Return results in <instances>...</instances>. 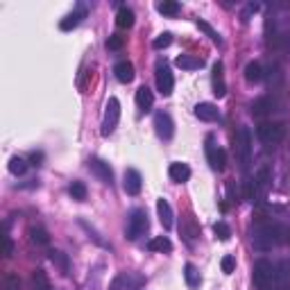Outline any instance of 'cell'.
<instances>
[{
  "mask_svg": "<svg viewBox=\"0 0 290 290\" xmlns=\"http://www.w3.org/2000/svg\"><path fill=\"white\" fill-rule=\"evenodd\" d=\"M30 238H32V242H36V245H48L50 242L48 231L41 229V227H32V229H30Z\"/></svg>",
  "mask_w": 290,
  "mask_h": 290,
  "instance_id": "obj_30",
  "label": "cell"
},
{
  "mask_svg": "<svg viewBox=\"0 0 290 290\" xmlns=\"http://www.w3.org/2000/svg\"><path fill=\"white\" fill-rule=\"evenodd\" d=\"M184 279H186L188 288H197L199 286V272H197V267H195L193 263H186V267H184Z\"/></svg>",
  "mask_w": 290,
  "mask_h": 290,
  "instance_id": "obj_27",
  "label": "cell"
},
{
  "mask_svg": "<svg viewBox=\"0 0 290 290\" xmlns=\"http://www.w3.org/2000/svg\"><path fill=\"white\" fill-rule=\"evenodd\" d=\"M120 120V102L118 98H109L107 109H104V120H102V136L114 134V129L118 127Z\"/></svg>",
  "mask_w": 290,
  "mask_h": 290,
  "instance_id": "obj_4",
  "label": "cell"
},
{
  "mask_svg": "<svg viewBox=\"0 0 290 290\" xmlns=\"http://www.w3.org/2000/svg\"><path fill=\"white\" fill-rule=\"evenodd\" d=\"M270 170L267 168H261V170L256 172V177H254V188H256V199L254 202H258L261 204L263 199H265V195H267V191H270Z\"/></svg>",
  "mask_w": 290,
  "mask_h": 290,
  "instance_id": "obj_9",
  "label": "cell"
},
{
  "mask_svg": "<svg viewBox=\"0 0 290 290\" xmlns=\"http://www.w3.org/2000/svg\"><path fill=\"white\" fill-rule=\"evenodd\" d=\"M147 229H150L147 211L145 209L131 211V215H129V220H127V240H136L139 236H143Z\"/></svg>",
  "mask_w": 290,
  "mask_h": 290,
  "instance_id": "obj_3",
  "label": "cell"
},
{
  "mask_svg": "<svg viewBox=\"0 0 290 290\" xmlns=\"http://www.w3.org/2000/svg\"><path fill=\"white\" fill-rule=\"evenodd\" d=\"M123 188L127 195H139L141 188H143V177H141L139 170H134V168H129V170H125V179H123Z\"/></svg>",
  "mask_w": 290,
  "mask_h": 290,
  "instance_id": "obj_10",
  "label": "cell"
},
{
  "mask_svg": "<svg viewBox=\"0 0 290 290\" xmlns=\"http://www.w3.org/2000/svg\"><path fill=\"white\" fill-rule=\"evenodd\" d=\"M32 290H50V279L43 270L32 272Z\"/></svg>",
  "mask_w": 290,
  "mask_h": 290,
  "instance_id": "obj_26",
  "label": "cell"
},
{
  "mask_svg": "<svg viewBox=\"0 0 290 290\" xmlns=\"http://www.w3.org/2000/svg\"><path fill=\"white\" fill-rule=\"evenodd\" d=\"M157 213H159V222L163 229H172V209L168 199H159L157 202Z\"/></svg>",
  "mask_w": 290,
  "mask_h": 290,
  "instance_id": "obj_17",
  "label": "cell"
},
{
  "mask_svg": "<svg viewBox=\"0 0 290 290\" xmlns=\"http://www.w3.org/2000/svg\"><path fill=\"white\" fill-rule=\"evenodd\" d=\"M172 43V34L170 32H163V34H159L154 41H152V46H154L157 50H161V48H168V46Z\"/></svg>",
  "mask_w": 290,
  "mask_h": 290,
  "instance_id": "obj_35",
  "label": "cell"
},
{
  "mask_svg": "<svg viewBox=\"0 0 290 290\" xmlns=\"http://www.w3.org/2000/svg\"><path fill=\"white\" fill-rule=\"evenodd\" d=\"M236 154L242 170H247L252 163V131L247 127H240L236 134Z\"/></svg>",
  "mask_w": 290,
  "mask_h": 290,
  "instance_id": "obj_2",
  "label": "cell"
},
{
  "mask_svg": "<svg viewBox=\"0 0 290 290\" xmlns=\"http://www.w3.org/2000/svg\"><path fill=\"white\" fill-rule=\"evenodd\" d=\"M157 88L161 91V96H170L172 88H175V77H172L170 68L163 64V61L157 64Z\"/></svg>",
  "mask_w": 290,
  "mask_h": 290,
  "instance_id": "obj_8",
  "label": "cell"
},
{
  "mask_svg": "<svg viewBox=\"0 0 290 290\" xmlns=\"http://www.w3.org/2000/svg\"><path fill=\"white\" fill-rule=\"evenodd\" d=\"M25 170H28V161L25 159H20V157H12L9 159V172L12 175L20 177V175H25Z\"/></svg>",
  "mask_w": 290,
  "mask_h": 290,
  "instance_id": "obj_29",
  "label": "cell"
},
{
  "mask_svg": "<svg viewBox=\"0 0 290 290\" xmlns=\"http://www.w3.org/2000/svg\"><path fill=\"white\" fill-rule=\"evenodd\" d=\"M50 261L59 267L61 274L71 272V261H68V254H64V252H50Z\"/></svg>",
  "mask_w": 290,
  "mask_h": 290,
  "instance_id": "obj_25",
  "label": "cell"
},
{
  "mask_svg": "<svg viewBox=\"0 0 290 290\" xmlns=\"http://www.w3.org/2000/svg\"><path fill=\"white\" fill-rule=\"evenodd\" d=\"M147 250L150 252H172V242L170 238H166V236H157V238H152L147 242Z\"/></svg>",
  "mask_w": 290,
  "mask_h": 290,
  "instance_id": "obj_23",
  "label": "cell"
},
{
  "mask_svg": "<svg viewBox=\"0 0 290 290\" xmlns=\"http://www.w3.org/2000/svg\"><path fill=\"white\" fill-rule=\"evenodd\" d=\"M195 116H197L199 120H204V123H213V120L220 118V111L215 104L211 102H199L197 107H195Z\"/></svg>",
  "mask_w": 290,
  "mask_h": 290,
  "instance_id": "obj_12",
  "label": "cell"
},
{
  "mask_svg": "<svg viewBox=\"0 0 290 290\" xmlns=\"http://www.w3.org/2000/svg\"><path fill=\"white\" fill-rule=\"evenodd\" d=\"M136 104H139L141 114H147L152 109V104H154V96H152V91L147 86H141L139 91H136Z\"/></svg>",
  "mask_w": 290,
  "mask_h": 290,
  "instance_id": "obj_15",
  "label": "cell"
},
{
  "mask_svg": "<svg viewBox=\"0 0 290 290\" xmlns=\"http://www.w3.org/2000/svg\"><path fill=\"white\" fill-rule=\"evenodd\" d=\"M175 64L182 68V71H195V68H202L204 66V59L193 57V55H179L177 59H175Z\"/></svg>",
  "mask_w": 290,
  "mask_h": 290,
  "instance_id": "obj_19",
  "label": "cell"
},
{
  "mask_svg": "<svg viewBox=\"0 0 290 290\" xmlns=\"http://www.w3.org/2000/svg\"><path fill=\"white\" fill-rule=\"evenodd\" d=\"M254 286L256 290H279V279H277V267L270 261L261 258L254 265Z\"/></svg>",
  "mask_w": 290,
  "mask_h": 290,
  "instance_id": "obj_1",
  "label": "cell"
},
{
  "mask_svg": "<svg viewBox=\"0 0 290 290\" xmlns=\"http://www.w3.org/2000/svg\"><path fill=\"white\" fill-rule=\"evenodd\" d=\"M125 283H127V274H118V277L111 281L109 290H125Z\"/></svg>",
  "mask_w": 290,
  "mask_h": 290,
  "instance_id": "obj_40",
  "label": "cell"
},
{
  "mask_svg": "<svg viewBox=\"0 0 290 290\" xmlns=\"http://www.w3.org/2000/svg\"><path fill=\"white\" fill-rule=\"evenodd\" d=\"M256 12H258V3H250V5L245 7V12L240 14V20H242V23H247L252 14H256Z\"/></svg>",
  "mask_w": 290,
  "mask_h": 290,
  "instance_id": "obj_39",
  "label": "cell"
},
{
  "mask_svg": "<svg viewBox=\"0 0 290 290\" xmlns=\"http://www.w3.org/2000/svg\"><path fill=\"white\" fill-rule=\"evenodd\" d=\"M242 195H245V199H247V202H254V199H256L254 179H245V182H242Z\"/></svg>",
  "mask_w": 290,
  "mask_h": 290,
  "instance_id": "obj_33",
  "label": "cell"
},
{
  "mask_svg": "<svg viewBox=\"0 0 290 290\" xmlns=\"http://www.w3.org/2000/svg\"><path fill=\"white\" fill-rule=\"evenodd\" d=\"M220 265H222V272H225V274H231V272H234V267H236V258L231 256V254H227V256L222 258V263H220Z\"/></svg>",
  "mask_w": 290,
  "mask_h": 290,
  "instance_id": "obj_38",
  "label": "cell"
},
{
  "mask_svg": "<svg viewBox=\"0 0 290 290\" xmlns=\"http://www.w3.org/2000/svg\"><path fill=\"white\" fill-rule=\"evenodd\" d=\"M168 175H170L172 182L177 184H184L191 179V168L186 166V163H170V168H168Z\"/></svg>",
  "mask_w": 290,
  "mask_h": 290,
  "instance_id": "obj_14",
  "label": "cell"
},
{
  "mask_svg": "<svg viewBox=\"0 0 290 290\" xmlns=\"http://www.w3.org/2000/svg\"><path fill=\"white\" fill-rule=\"evenodd\" d=\"M213 231H215V236H218L220 240H229L231 238V229L225 222H215L213 225Z\"/></svg>",
  "mask_w": 290,
  "mask_h": 290,
  "instance_id": "obj_36",
  "label": "cell"
},
{
  "mask_svg": "<svg viewBox=\"0 0 290 290\" xmlns=\"http://www.w3.org/2000/svg\"><path fill=\"white\" fill-rule=\"evenodd\" d=\"M123 43H125L123 36H118V34H111L107 39V48L109 50H120V48H123Z\"/></svg>",
  "mask_w": 290,
  "mask_h": 290,
  "instance_id": "obj_37",
  "label": "cell"
},
{
  "mask_svg": "<svg viewBox=\"0 0 290 290\" xmlns=\"http://www.w3.org/2000/svg\"><path fill=\"white\" fill-rule=\"evenodd\" d=\"M116 25H118L120 30H129L131 25H134V12H131L129 7H120L118 14H116Z\"/></svg>",
  "mask_w": 290,
  "mask_h": 290,
  "instance_id": "obj_20",
  "label": "cell"
},
{
  "mask_svg": "<svg viewBox=\"0 0 290 290\" xmlns=\"http://www.w3.org/2000/svg\"><path fill=\"white\" fill-rule=\"evenodd\" d=\"M179 9H182V5L177 0H161V3H157V12L163 14V16H177Z\"/></svg>",
  "mask_w": 290,
  "mask_h": 290,
  "instance_id": "obj_22",
  "label": "cell"
},
{
  "mask_svg": "<svg viewBox=\"0 0 290 290\" xmlns=\"http://www.w3.org/2000/svg\"><path fill=\"white\" fill-rule=\"evenodd\" d=\"M272 111V102H270V98H258L254 104H252V114L256 116V118H263V116H267Z\"/></svg>",
  "mask_w": 290,
  "mask_h": 290,
  "instance_id": "obj_24",
  "label": "cell"
},
{
  "mask_svg": "<svg viewBox=\"0 0 290 290\" xmlns=\"http://www.w3.org/2000/svg\"><path fill=\"white\" fill-rule=\"evenodd\" d=\"M114 73H116V80L123 84H129L134 80V66H131V61H118L114 66Z\"/></svg>",
  "mask_w": 290,
  "mask_h": 290,
  "instance_id": "obj_16",
  "label": "cell"
},
{
  "mask_svg": "<svg viewBox=\"0 0 290 290\" xmlns=\"http://www.w3.org/2000/svg\"><path fill=\"white\" fill-rule=\"evenodd\" d=\"M154 131H157V136L163 139V141L172 139V134H175V123H172L170 114H166V111H157L154 114Z\"/></svg>",
  "mask_w": 290,
  "mask_h": 290,
  "instance_id": "obj_7",
  "label": "cell"
},
{
  "mask_svg": "<svg viewBox=\"0 0 290 290\" xmlns=\"http://www.w3.org/2000/svg\"><path fill=\"white\" fill-rule=\"evenodd\" d=\"M30 161H32V166H41V163H39L41 161V154H36V152H34V154L30 157Z\"/></svg>",
  "mask_w": 290,
  "mask_h": 290,
  "instance_id": "obj_42",
  "label": "cell"
},
{
  "mask_svg": "<svg viewBox=\"0 0 290 290\" xmlns=\"http://www.w3.org/2000/svg\"><path fill=\"white\" fill-rule=\"evenodd\" d=\"M197 28L202 30V32L207 34L209 39H211V41H213V43H215V46H222V36H220L218 32H215V30L211 28V25L207 23V20H199V18H197Z\"/></svg>",
  "mask_w": 290,
  "mask_h": 290,
  "instance_id": "obj_28",
  "label": "cell"
},
{
  "mask_svg": "<svg viewBox=\"0 0 290 290\" xmlns=\"http://www.w3.org/2000/svg\"><path fill=\"white\" fill-rule=\"evenodd\" d=\"M222 61L213 66V93L215 98H225L227 96V84H225V77H222Z\"/></svg>",
  "mask_w": 290,
  "mask_h": 290,
  "instance_id": "obj_13",
  "label": "cell"
},
{
  "mask_svg": "<svg viewBox=\"0 0 290 290\" xmlns=\"http://www.w3.org/2000/svg\"><path fill=\"white\" fill-rule=\"evenodd\" d=\"M245 80L250 84H258L263 80V66L258 64V61H250V64L245 66Z\"/></svg>",
  "mask_w": 290,
  "mask_h": 290,
  "instance_id": "obj_21",
  "label": "cell"
},
{
  "mask_svg": "<svg viewBox=\"0 0 290 290\" xmlns=\"http://www.w3.org/2000/svg\"><path fill=\"white\" fill-rule=\"evenodd\" d=\"M256 136L263 143H279L286 136V127L281 123H261L256 127Z\"/></svg>",
  "mask_w": 290,
  "mask_h": 290,
  "instance_id": "obj_5",
  "label": "cell"
},
{
  "mask_svg": "<svg viewBox=\"0 0 290 290\" xmlns=\"http://www.w3.org/2000/svg\"><path fill=\"white\" fill-rule=\"evenodd\" d=\"M68 193H71L73 199H77V202H84V199H86V186H84V182H73Z\"/></svg>",
  "mask_w": 290,
  "mask_h": 290,
  "instance_id": "obj_32",
  "label": "cell"
},
{
  "mask_svg": "<svg viewBox=\"0 0 290 290\" xmlns=\"http://www.w3.org/2000/svg\"><path fill=\"white\" fill-rule=\"evenodd\" d=\"M88 168L100 177L102 184L114 186V172H111V168H109V163H104L102 159H88Z\"/></svg>",
  "mask_w": 290,
  "mask_h": 290,
  "instance_id": "obj_11",
  "label": "cell"
},
{
  "mask_svg": "<svg viewBox=\"0 0 290 290\" xmlns=\"http://www.w3.org/2000/svg\"><path fill=\"white\" fill-rule=\"evenodd\" d=\"M3 290H20V277L16 272H7L3 277Z\"/></svg>",
  "mask_w": 290,
  "mask_h": 290,
  "instance_id": "obj_31",
  "label": "cell"
},
{
  "mask_svg": "<svg viewBox=\"0 0 290 290\" xmlns=\"http://www.w3.org/2000/svg\"><path fill=\"white\" fill-rule=\"evenodd\" d=\"M80 227H82V229H86V234H88V238H91L93 242H96V245H100V247H109L107 245V242H104L102 238H100V236H98V231L96 229H93V227H88L86 222H84V220H80Z\"/></svg>",
  "mask_w": 290,
  "mask_h": 290,
  "instance_id": "obj_34",
  "label": "cell"
},
{
  "mask_svg": "<svg viewBox=\"0 0 290 290\" xmlns=\"http://www.w3.org/2000/svg\"><path fill=\"white\" fill-rule=\"evenodd\" d=\"M14 254V242H12V238L9 236H5V256H12Z\"/></svg>",
  "mask_w": 290,
  "mask_h": 290,
  "instance_id": "obj_41",
  "label": "cell"
},
{
  "mask_svg": "<svg viewBox=\"0 0 290 290\" xmlns=\"http://www.w3.org/2000/svg\"><path fill=\"white\" fill-rule=\"evenodd\" d=\"M84 16H86V9H84V7H80V9H77V12L68 14V16H66V18H64V20H61V23H59V28L64 30V32H71V30H75L77 25L82 23V18H84Z\"/></svg>",
  "mask_w": 290,
  "mask_h": 290,
  "instance_id": "obj_18",
  "label": "cell"
},
{
  "mask_svg": "<svg viewBox=\"0 0 290 290\" xmlns=\"http://www.w3.org/2000/svg\"><path fill=\"white\" fill-rule=\"evenodd\" d=\"M207 159H209V166L213 170H225V163H227V157H225V150L215 143V136H207Z\"/></svg>",
  "mask_w": 290,
  "mask_h": 290,
  "instance_id": "obj_6",
  "label": "cell"
}]
</instances>
